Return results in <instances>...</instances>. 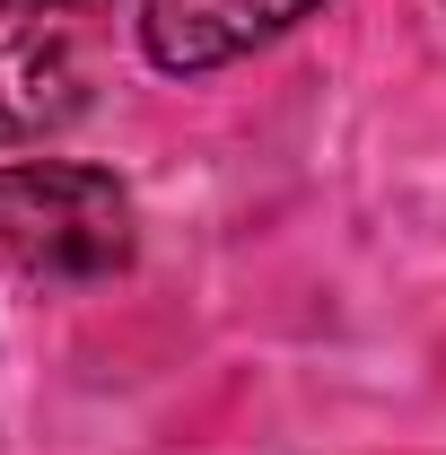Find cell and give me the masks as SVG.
Returning a JSON list of instances; mask_svg holds the SVG:
<instances>
[{
	"label": "cell",
	"mask_w": 446,
	"mask_h": 455,
	"mask_svg": "<svg viewBox=\"0 0 446 455\" xmlns=\"http://www.w3.org/2000/svg\"><path fill=\"white\" fill-rule=\"evenodd\" d=\"M140 220L106 167L70 158H18L0 167V272L36 289H106L131 272Z\"/></svg>",
	"instance_id": "cell-1"
},
{
	"label": "cell",
	"mask_w": 446,
	"mask_h": 455,
	"mask_svg": "<svg viewBox=\"0 0 446 455\" xmlns=\"http://www.w3.org/2000/svg\"><path fill=\"white\" fill-rule=\"evenodd\" d=\"M88 114V53L79 18L0 9V149H36Z\"/></svg>",
	"instance_id": "cell-2"
},
{
	"label": "cell",
	"mask_w": 446,
	"mask_h": 455,
	"mask_svg": "<svg viewBox=\"0 0 446 455\" xmlns=\"http://www.w3.org/2000/svg\"><path fill=\"white\" fill-rule=\"evenodd\" d=\"M324 0H140V53L167 79H202V70H227V61L280 44Z\"/></svg>",
	"instance_id": "cell-3"
},
{
	"label": "cell",
	"mask_w": 446,
	"mask_h": 455,
	"mask_svg": "<svg viewBox=\"0 0 446 455\" xmlns=\"http://www.w3.org/2000/svg\"><path fill=\"white\" fill-rule=\"evenodd\" d=\"M0 9H44V18H88V9H106V0H0Z\"/></svg>",
	"instance_id": "cell-4"
}]
</instances>
